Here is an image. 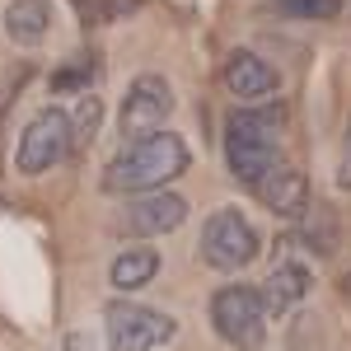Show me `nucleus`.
Wrapping results in <instances>:
<instances>
[{
  "mask_svg": "<svg viewBox=\"0 0 351 351\" xmlns=\"http://www.w3.org/2000/svg\"><path fill=\"white\" fill-rule=\"evenodd\" d=\"M281 132H286V104L271 108H234L225 117V160L239 183H258L281 160Z\"/></svg>",
  "mask_w": 351,
  "mask_h": 351,
  "instance_id": "1",
  "label": "nucleus"
},
{
  "mask_svg": "<svg viewBox=\"0 0 351 351\" xmlns=\"http://www.w3.org/2000/svg\"><path fill=\"white\" fill-rule=\"evenodd\" d=\"M188 169V145L183 136L173 132H145V136H132L122 145V155L108 164V192H155L164 188L169 178H178Z\"/></svg>",
  "mask_w": 351,
  "mask_h": 351,
  "instance_id": "2",
  "label": "nucleus"
},
{
  "mask_svg": "<svg viewBox=\"0 0 351 351\" xmlns=\"http://www.w3.org/2000/svg\"><path fill=\"white\" fill-rule=\"evenodd\" d=\"M211 324L230 347L258 351L267 342V304L253 286H225L211 300Z\"/></svg>",
  "mask_w": 351,
  "mask_h": 351,
  "instance_id": "3",
  "label": "nucleus"
},
{
  "mask_svg": "<svg viewBox=\"0 0 351 351\" xmlns=\"http://www.w3.org/2000/svg\"><path fill=\"white\" fill-rule=\"evenodd\" d=\"M104 319H108V347L112 351H155L178 332V324L169 314L150 309V304H132V300L108 304Z\"/></svg>",
  "mask_w": 351,
  "mask_h": 351,
  "instance_id": "4",
  "label": "nucleus"
},
{
  "mask_svg": "<svg viewBox=\"0 0 351 351\" xmlns=\"http://www.w3.org/2000/svg\"><path fill=\"white\" fill-rule=\"evenodd\" d=\"M71 145H75V141H71V117H66L61 108H43L24 127V136H19L14 164H19V173L38 178V173H47L56 160H66Z\"/></svg>",
  "mask_w": 351,
  "mask_h": 351,
  "instance_id": "5",
  "label": "nucleus"
},
{
  "mask_svg": "<svg viewBox=\"0 0 351 351\" xmlns=\"http://www.w3.org/2000/svg\"><path fill=\"white\" fill-rule=\"evenodd\" d=\"M202 258L220 271H234L243 263H253L258 258V234H253V225L234 211V206H220L216 216L206 220V230H202Z\"/></svg>",
  "mask_w": 351,
  "mask_h": 351,
  "instance_id": "6",
  "label": "nucleus"
},
{
  "mask_svg": "<svg viewBox=\"0 0 351 351\" xmlns=\"http://www.w3.org/2000/svg\"><path fill=\"white\" fill-rule=\"evenodd\" d=\"M169 112H173V89H169V80L164 75H136L127 99H122V132L127 136L160 132Z\"/></svg>",
  "mask_w": 351,
  "mask_h": 351,
  "instance_id": "7",
  "label": "nucleus"
},
{
  "mask_svg": "<svg viewBox=\"0 0 351 351\" xmlns=\"http://www.w3.org/2000/svg\"><path fill=\"white\" fill-rule=\"evenodd\" d=\"M183 220H188V202L155 188V192H136V202L117 216V230L145 239V234H169V230H178Z\"/></svg>",
  "mask_w": 351,
  "mask_h": 351,
  "instance_id": "8",
  "label": "nucleus"
},
{
  "mask_svg": "<svg viewBox=\"0 0 351 351\" xmlns=\"http://www.w3.org/2000/svg\"><path fill=\"white\" fill-rule=\"evenodd\" d=\"M253 188H258V197L267 202V211H276V216H300V211H304V202H309L304 173H300V169H291L286 160H276L267 173L253 183Z\"/></svg>",
  "mask_w": 351,
  "mask_h": 351,
  "instance_id": "9",
  "label": "nucleus"
},
{
  "mask_svg": "<svg viewBox=\"0 0 351 351\" xmlns=\"http://www.w3.org/2000/svg\"><path fill=\"white\" fill-rule=\"evenodd\" d=\"M56 24V10L47 0H10L5 5V38L14 47H38Z\"/></svg>",
  "mask_w": 351,
  "mask_h": 351,
  "instance_id": "10",
  "label": "nucleus"
},
{
  "mask_svg": "<svg viewBox=\"0 0 351 351\" xmlns=\"http://www.w3.org/2000/svg\"><path fill=\"white\" fill-rule=\"evenodd\" d=\"M225 84H230L234 99H267V94H276V71H271L263 56L234 52L225 61Z\"/></svg>",
  "mask_w": 351,
  "mask_h": 351,
  "instance_id": "11",
  "label": "nucleus"
},
{
  "mask_svg": "<svg viewBox=\"0 0 351 351\" xmlns=\"http://www.w3.org/2000/svg\"><path fill=\"white\" fill-rule=\"evenodd\" d=\"M155 271H160V253L155 248H145V243H136V248H122L117 258H112V286L117 291H141V286H150L155 281Z\"/></svg>",
  "mask_w": 351,
  "mask_h": 351,
  "instance_id": "12",
  "label": "nucleus"
},
{
  "mask_svg": "<svg viewBox=\"0 0 351 351\" xmlns=\"http://www.w3.org/2000/svg\"><path fill=\"white\" fill-rule=\"evenodd\" d=\"M304 295H309V271L300 267V263H281V267L267 276V286H263V304H267L271 314L295 309Z\"/></svg>",
  "mask_w": 351,
  "mask_h": 351,
  "instance_id": "13",
  "label": "nucleus"
},
{
  "mask_svg": "<svg viewBox=\"0 0 351 351\" xmlns=\"http://www.w3.org/2000/svg\"><path fill=\"white\" fill-rule=\"evenodd\" d=\"M304 216V243H309V253H319V258H332L337 248H342V220L332 206H314V211H300Z\"/></svg>",
  "mask_w": 351,
  "mask_h": 351,
  "instance_id": "14",
  "label": "nucleus"
},
{
  "mask_svg": "<svg viewBox=\"0 0 351 351\" xmlns=\"http://www.w3.org/2000/svg\"><path fill=\"white\" fill-rule=\"evenodd\" d=\"M99 122H104V104L84 94V99H80V112L71 117V141H75V145H84V141L94 136V127H99Z\"/></svg>",
  "mask_w": 351,
  "mask_h": 351,
  "instance_id": "15",
  "label": "nucleus"
},
{
  "mask_svg": "<svg viewBox=\"0 0 351 351\" xmlns=\"http://www.w3.org/2000/svg\"><path fill=\"white\" fill-rule=\"evenodd\" d=\"M286 14H300V19H332L342 10V0H276Z\"/></svg>",
  "mask_w": 351,
  "mask_h": 351,
  "instance_id": "16",
  "label": "nucleus"
},
{
  "mask_svg": "<svg viewBox=\"0 0 351 351\" xmlns=\"http://www.w3.org/2000/svg\"><path fill=\"white\" fill-rule=\"evenodd\" d=\"M136 10H141V0H99V19H108V24H122Z\"/></svg>",
  "mask_w": 351,
  "mask_h": 351,
  "instance_id": "17",
  "label": "nucleus"
},
{
  "mask_svg": "<svg viewBox=\"0 0 351 351\" xmlns=\"http://www.w3.org/2000/svg\"><path fill=\"white\" fill-rule=\"evenodd\" d=\"M66 351H94V342H89L84 332H71V337H66Z\"/></svg>",
  "mask_w": 351,
  "mask_h": 351,
  "instance_id": "18",
  "label": "nucleus"
},
{
  "mask_svg": "<svg viewBox=\"0 0 351 351\" xmlns=\"http://www.w3.org/2000/svg\"><path fill=\"white\" fill-rule=\"evenodd\" d=\"M342 188H351V127H347V160H342Z\"/></svg>",
  "mask_w": 351,
  "mask_h": 351,
  "instance_id": "19",
  "label": "nucleus"
},
{
  "mask_svg": "<svg viewBox=\"0 0 351 351\" xmlns=\"http://www.w3.org/2000/svg\"><path fill=\"white\" fill-rule=\"evenodd\" d=\"M342 295L351 300V271H347V276H342Z\"/></svg>",
  "mask_w": 351,
  "mask_h": 351,
  "instance_id": "20",
  "label": "nucleus"
},
{
  "mask_svg": "<svg viewBox=\"0 0 351 351\" xmlns=\"http://www.w3.org/2000/svg\"><path fill=\"white\" fill-rule=\"evenodd\" d=\"M75 10H80V14H89V5H84V0H75Z\"/></svg>",
  "mask_w": 351,
  "mask_h": 351,
  "instance_id": "21",
  "label": "nucleus"
}]
</instances>
